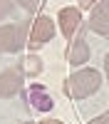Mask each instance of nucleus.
Instances as JSON below:
<instances>
[{
	"mask_svg": "<svg viewBox=\"0 0 109 124\" xmlns=\"http://www.w3.org/2000/svg\"><path fill=\"white\" fill-rule=\"evenodd\" d=\"M104 72H107V79H109V52H107V57H104Z\"/></svg>",
	"mask_w": 109,
	"mask_h": 124,
	"instance_id": "obj_15",
	"label": "nucleus"
},
{
	"mask_svg": "<svg viewBox=\"0 0 109 124\" xmlns=\"http://www.w3.org/2000/svg\"><path fill=\"white\" fill-rule=\"evenodd\" d=\"M89 124H109V109H107V112H102V114H97Z\"/></svg>",
	"mask_w": 109,
	"mask_h": 124,
	"instance_id": "obj_12",
	"label": "nucleus"
},
{
	"mask_svg": "<svg viewBox=\"0 0 109 124\" xmlns=\"http://www.w3.org/2000/svg\"><path fill=\"white\" fill-rule=\"evenodd\" d=\"M99 0H79V10H92Z\"/></svg>",
	"mask_w": 109,
	"mask_h": 124,
	"instance_id": "obj_13",
	"label": "nucleus"
},
{
	"mask_svg": "<svg viewBox=\"0 0 109 124\" xmlns=\"http://www.w3.org/2000/svg\"><path fill=\"white\" fill-rule=\"evenodd\" d=\"M22 72L15 67H7L0 72V99H13L22 92Z\"/></svg>",
	"mask_w": 109,
	"mask_h": 124,
	"instance_id": "obj_5",
	"label": "nucleus"
},
{
	"mask_svg": "<svg viewBox=\"0 0 109 124\" xmlns=\"http://www.w3.org/2000/svg\"><path fill=\"white\" fill-rule=\"evenodd\" d=\"M99 87H102V72L84 65V67H77L67 77L62 92L69 99H84V97H92Z\"/></svg>",
	"mask_w": 109,
	"mask_h": 124,
	"instance_id": "obj_1",
	"label": "nucleus"
},
{
	"mask_svg": "<svg viewBox=\"0 0 109 124\" xmlns=\"http://www.w3.org/2000/svg\"><path fill=\"white\" fill-rule=\"evenodd\" d=\"M17 70L22 72L25 77H37L40 72L45 70V62L40 60L37 52H30V55H25L22 60H20V67H17Z\"/></svg>",
	"mask_w": 109,
	"mask_h": 124,
	"instance_id": "obj_9",
	"label": "nucleus"
},
{
	"mask_svg": "<svg viewBox=\"0 0 109 124\" xmlns=\"http://www.w3.org/2000/svg\"><path fill=\"white\" fill-rule=\"evenodd\" d=\"M89 55H92V50H89V42L84 40V35L69 40V47H67V62H69L72 67H84L87 62H89Z\"/></svg>",
	"mask_w": 109,
	"mask_h": 124,
	"instance_id": "obj_7",
	"label": "nucleus"
},
{
	"mask_svg": "<svg viewBox=\"0 0 109 124\" xmlns=\"http://www.w3.org/2000/svg\"><path fill=\"white\" fill-rule=\"evenodd\" d=\"M20 124H35V122H20Z\"/></svg>",
	"mask_w": 109,
	"mask_h": 124,
	"instance_id": "obj_16",
	"label": "nucleus"
},
{
	"mask_svg": "<svg viewBox=\"0 0 109 124\" xmlns=\"http://www.w3.org/2000/svg\"><path fill=\"white\" fill-rule=\"evenodd\" d=\"M55 20L47 15H37L35 20H30V37H27V50L37 52L40 47H45L50 40L55 37Z\"/></svg>",
	"mask_w": 109,
	"mask_h": 124,
	"instance_id": "obj_3",
	"label": "nucleus"
},
{
	"mask_svg": "<svg viewBox=\"0 0 109 124\" xmlns=\"http://www.w3.org/2000/svg\"><path fill=\"white\" fill-rule=\"evenodd\" d=\"M40 124H65V122H62V119H55V117H45Z\"/></svg>",
	"mask_w": 109,
	"mask_h": 124,
	"instance_id": "obj_14",
	"label": "nucleus"
},
{
	"mask_svg": "<svg viewBox=\"0 0 109 124\" xmlns=\"http://www.w3.org/2000/svg\"><path fill=\"white\" fill-rule=\"evenodd\" d=\"M13 13V0H0V23Z\"/></svg>",
	"mask_w": 109,
	"mask_h": 124,
	"instance_id": "obj_10",
	"label": "nucleus"
},
{
	"mask_svg": "<svg viewBox=\"0 0 109 124\" xmlns=\"http://www.w3.org/2000/svg\"><path fill=\"white\" fill-rule=\"evenodd\" d=\"M30 37V20L15 25H0V52H20L22 47H27Z\"/></svg>",
	"mask_w": 109,
	"mask_h": 124,
	"instance_id": "obj_2",
	"label": "nucleus"
},
{
	"mask_svg": "<svg viewBox=\"0 0 109 124\" xmlns=\"http://www.w3.org/2000/svg\"><path fill=\"white\" fill-rule=\"evenodd\" d=\"M57 25H59V32H62L67 40H74V37H79V35H84L82 10L74 8V5L59 8V13H57Z\"/></svg>",
	"mask_w": 109,
	"mask_h": 124,
	"instance_id": "obj_4",
	"label": "nucleus"
},
{
	"mask_svg": "<svg viewBox=\"0 0 109 124\" xmlns=\"http://www.w3.org/2000/svg\"><path fill=\"white\" fill-rule=\"evenodd\" d=\"M17 5L22 10H27V13H35V10L40 8V0H17Z\"/></svg>",
	"mask_w": 109,
	"mask_h": 124,
	"instance_id": "obj_11",
	"label": "nucleus"
},
{
	"mask_svg": "<svg viewBox=\"0 0 109 124\" xmlns=\"http://www.w3.org/2000/svg\"><path fill=\"white\" fill-rule=\"evenodd\" d=\"M89 30L102 37H109V0H99L89 13Z\"/></svg>",
	"mask_w": 109,
	"mask_h": 124,
	"instance_id": "obj_6",
	"label": "nucleus"
},
{
	"mask_svg": "<svg viewBox=\"0 0 109 124\" xmlns=\"http://www.w3.org/2000/svg\"><path fill=\"white\" fill-rule=\"evenodd\" d=\"M27 99H30V104H32V109H37V112H52V107H55V102H52V97L45 92V87L42 85H30L27 87Z\"/></svg>",
	"mask_w": 109,
	"mask_h": 124,
	"instance_id": "obj_8",
	"label": "nucleus"
}]
</instances>
